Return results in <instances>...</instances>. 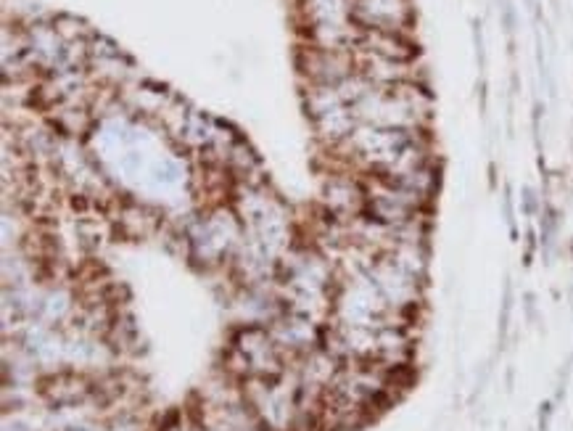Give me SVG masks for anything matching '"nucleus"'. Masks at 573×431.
<instances>
[{
	"instance_id": "1",
	"label": "nucleus",
	"mask_w": 573,
	"mask_h": 431,
	"mask_svg": "<svg viewBox=\"0 0 573 431\" xmlns=\"http://www.w3.org/2000/svg\"><path fill=\"white\" fill-rule=\"evenodd\" d=\"M40 397L53 407H74L96 397V381L77 371H55L40 378Z\"/></svg>"
},
{
	"instance_id": "2",
	"label": "nucleus",
	"mask_w": 573,
	"mask_h": 431,
	"mask_svg": "<svg viewBox=\"0 0 573 431\" xmlns=\"http://www.w3.org/2000/svg\"><path fill=\"white\" fill-rule=\"evenodd\" d=\"M536 209H539L536 194H533L531 188H523V212H526V214H536Z\"/></svg>"
},
{
	"instance_id": "3",
	"label": "nucleus",
	"mask_w": 573,
	"mask_h": 431,
	"mask_svg": "<svg viewBox=\"0 0 573 431\" xmlns=\"http://www.w3.org/2000/svg\"><path fill=\"white\" fill-rule=\"evenodd\" d=\"M64 431H109V429H101V426H93V423H82V426H69Z\"/></svg>"
}]
</instances>
